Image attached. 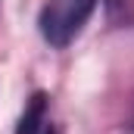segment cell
Returning a JSON list of instances; mask_svg holds the SVG:
<instances>
[{"mask_svg": "<svg viewBox=\"0 0 134 134\" xmlns=\"http://www.w3.org/2000/svg\"><path fill=\"white\" fill-rule=\"evenodd\" d=\"M44 134H56V131H53V125H47V131H44Z\"/></svg>", "mask_w": 134, "mask_h": 134, "instance_id": "3", "label": "cell"}, {"mask_svg": "<svg viewBox=\"0 0 134 134\" xmlns=\"http://www.w3.org/2000/svg\"><path fill=\"white\" fill-rule=\"evenodd\" d=\"M47 125H50V122H47V94L37 91L31 100L25 103V112H22V119H19L16 134H44Z\"/></svg>", "mask_w": 134, "mask_h": 134, "instance_id": "2", "label": "cell"}, {"mask_svg": "<svg viewBox=\"0 0 134 134\" xmlns=\"http://www.w3.org/2000/svg\"><path fill=\"white\" fill-rule=\"evenodd\" d=\"M94 9H97V0H47L37 16L41 37L56 50L69 47L87 25Z\"/></svg>", "mask_w": 134, "mask_h": 134, "instance_id": "1", "label": "cell"}]
</instances>
